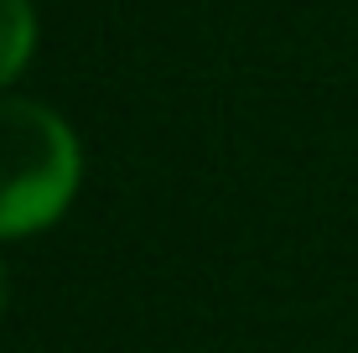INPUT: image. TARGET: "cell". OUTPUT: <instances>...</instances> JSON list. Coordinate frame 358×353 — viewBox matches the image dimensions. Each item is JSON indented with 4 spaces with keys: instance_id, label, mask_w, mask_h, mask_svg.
<instances>
[{
    "instance_id": "1",
    "label": "cell",
    "mask_w": 358,
    "mask_h": 353,
    "mask_svg": "<svg viewBox=\"0 0 358 353\" xmlns=\"http://www.w3.org/2000/svg\"><path fill=\"white\" fill-rule=\"evenodd\" d=\"M78 187V141L47 104L0 99V239L47 229Z\"/></svg>"
},
{
    "instance_id": "2",
    "label": "cell",
    "mask_w": 358,
    "mask_h": 353,
    "mask_svg": "<svg viewBox=\"0 0 358 353\" xmlns=\"http://www.w3.org/2000/svg\"><path fill=\"white\" fill-rule=\"evenodd\" d=\"M36 42V16H31V0H0V89L27 68Z\"/></svg>"
},
{
    "instance_id": "3",
    "label": "cell",
    "mask_w": 358,
    "mask_h": 353,
    "mask_svg": "<svg viewBox=\"0 0 358 353\" xmlns=\"http://www.w3.org/2000/svg\"><path fill=\"white\" fill-rule=\"evenodd\" d=\"M6 296H10V275H6V265H0V312H6Z\"/></svg>"
}]
</instances>
